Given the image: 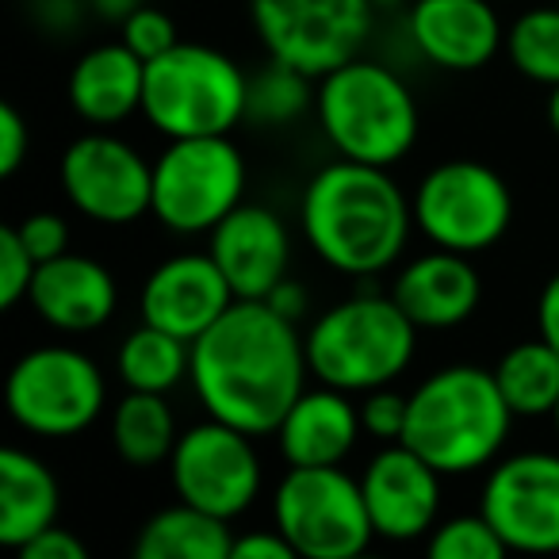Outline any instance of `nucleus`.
Segmentation results:
<instances>
[{
	"label": "nucleus",
	"instance_id": "39",
	"mask_svg": "<svg viewBox=\"0 0 559 559\" xmlns=\"http://www.w3.org/2000/svg\"><path fill=\"white\" fill-rule=\"evenodd\" d=\"M264 304L272 307L276 314H284V319H292V322H299L307 314V288L299 284V280H292V276H284L276 284V288L264 296Z\"/></svg>",
	"mask_w": 559,
	"mask_h": 559
},
{
	"label": "nucleus",
	"instance_id": "30",
	"mask_svg": "<svg viewBox=\"0 0 559 559\" xmlns=\"http://www.w3.org/2000/svg\"><path fill=\"white\" fill-rule=\"evenodd\" d=\"M426 548L433 559H502L510 551L483 510L460 513V518H449L444 525H437Z\"/></svg>",
	"mask_w": 559,
	"mask_h": 559
},
{
	"label": "nucleus",
	"instance_id": "44",
	"mask_svg": "<svg viewBox=\"0 0 559 559\" xmlns=\"http://www.w3.org/2000/svg\"><path fill=\"white\" fill-rule=\"evenodd\" d=\"M495 4H502V0H495Z\"/></svg>",
	"mask_w": 559,
	"mask_h": 559
},
{
	"label": "nucleus",
	"instance_id": "17",
	"mask_svg": "<svg viewBox=\"0 0 559 559\" xmlns=\"http://www.w3.org/2000/svg\"><path fill=\"white\" fill-rule=\"evenodd\" d=\"M406 32L426 62L452 73L483 70L498 50H506L495 0H414Z\"/></svg>",
	"mask_w": 559,
	"mask_h": 559
},
{
	"label": "nucleus",
	"instance_id": "23",
	"mask_svg": "<svg viewBox=\"0 0 559 559\" xmlns=\"http://www.w3.org/2000/svg\"><path fill=\"white\" fill-rule=\"evenodd\" d=\"M62 490L39 456L24 449L0 452V544L24 548L27 540L58 521Z\"/></svg>",
	"mask_w": 559,
	"mask_h": 559
},
{
	"label": "nucleus",
	"instance_id": "7",
	"mask_svg": "<svg viewBox=\"0 0 559 559\" xmlns=\"http://www.w3.org/2000/svg\"><path fill=\"white\" fill-rule=\"evenodd\" d=\"M246 192V157L230 134L169 139L154 162V218L173 234H211Z\"/></svg>",
	"mask_w": 559,
	"mask_h": 559
},
{
	"label": "nucleus",
	"instance_id": "5",
	"mask_svg": "<svg viewBox=\"0 0 559 559\" xmlns=\"http://www.w3.org/2000/svg\"><path fill=\"white\" fill-rule=\"evenodd\" d=\"M418 326L395 296H353L330 307L307 330V365L319 383L349 395L388 388L411 368Z\"/></svg>",
	"mask_w": 559,
	"mask_h": 559
},
{
	"label": "nucleus",
	"instance_id": "36",
	"mask_svg": "<svg viewBox=\"0 0 559 559\" xmlns=\"http://www.w3.org/2000/svg\"><path fill=\"white\" fill-rule=\"evenodd\" d=\"M296 548L288 544V536L280 528H253L246 536H234L230 559H292Z\"/></svg>",
	"mask_w": 559,
	"mask_h": 559
},
{
	"label": "nucleus",
	"instance_id": "31",
	"mask_svg": "<svg viewBox=\"0 0 559 559\" xmlns=\"http://www.w3.org/2000/svg\"><path fill=\"white\" fill-rule=\"evenodd\" d=\"M39 261L24 246L16 226H0V307H16L27 299Z\"/></svg>",
	"mask_w": 559,
	"mask_h": 559
},
{
	"label": "nucleus",
	"instance_id": "16",
	"mask_svg": "<svg viewBox=\"0 0 559 559\" xmlns=\"http://www.w3.org/2000/svg\"><path fill=\"white\" fill-rule=\"evenodd\" d=\"M234 288L226 284L223 269L211 253H180L162 261L142 284L139 314L150 326H162L169 334L195 342L203 330H211L234 304Z\"/></svg>",
	"mask_w": 559,
	"mask_h": 559
},
{
	"label": "nucleus",
	"instance_id": "3",
	"mask_svg": "<svg viewBox=\"0 0 559 559\" xmlns=\"http://www.w3.org/2000/svg\"><path fill=\"white\" fill-rule=\"evenodd\" d=\"M518 414L498 391L495 372L452 365L411 391L403 444L441 475H472L495 464Z\"/></svg>",
	"mask_w": 559,
	"mask_h": 559
},
{
	"label": "nucleus",
	"instance_id": "15",
	"mask_svg": "<svg viewBox=\"0 0 559 559\" xmlns=\"http://www.w3.org/2000/svg\"><path fill=\"white\" fill-rule=\"evenodd\" d=\"M368 518L376 536L383 540H418L429 528H437L441 513V472L429 460H421L411 444L388 441L368 460L360 475Z\"/></svg>",
	"mask_w": 559,
	"mask_h": 559
},
{
	"label": "nucleus",
	"instance_id": "25",
	"mask_svg": "<svg viewBox=\"0 0 559 559\" xmlns=\"http://www.w3.org/2000/svg\"><path fill=\"white\" fill-rule=\"evenodd\" d=\"M177 418L157 391H127L111 411V449L131 467H154L177 449Z\"/></svg>",
	"mask_w": 559,
	"mask_h": 559
},
{
	"label": "nucleus",
	"instance_id": "11",
	"mask_svg": "<svg viewBox=\"0 0 559 559\" xmlns=\"http://www.w3.org/2000/svg\"><path fill=\"white\" fill-rule=\"evenodd\" d=\"M108 403L93 357L66 345H43L16 360L9 376V414L35 437L85 433Z\"/></svg>",
	"mask_w": 559,
	"mask_h": 559
},
{
	"label": "nucleus",
	"instance_id": "33",
	"mask_svg": "<svg viewBox=\"0 0 559 559\" xmlns=\"http://www.w3.org/2000/svg\"><path fill=\"white\" fill-rule=\"evenodd\" d=\"M406 414H411V395L391 391V383L388 388L365 391V403H360V426H365V433H372L376 441H403Z\"/></svg>",
	"mask_w": 559,
	"mask_h": 559
},
{
	"label": "nucleus",
	"instance_id": "13",
	"mask_svg": "<svg viewBox=\"0 0 559 559\" xmlns=\"http://www.w3.org/2000/svg\"><path fill=\"white\" fill-rule=\"evenodd\" d=\"M66 200L85 218L104 226H127L154 203V165L116 134H81L62 154Z\"/></svg>",
	"mask_w": 559,
	"mask_h": 559
},
{
	"label": "nucleus",
	"instance_id": "18",
	"mask_svg": "<svg viewBox=\"0 0 559 559\" xmlns=\"http://www.w3.org/2000/svg\"><path fill=\"white\" fill-rule=\"evenodd\" d=\"M207 253L223 269L226 284L238 299H264L280 280L288 276L292 238L276 211L261 203H238L223 223L211 230Z\"/></svg>",
	"mask_w": 559,
	"mask_h": 559
},
{
	"label": "nucleus",
	"instance_id": "21",
	"mask_svg": "<svg viewBox=\"0 0 559 559\" xmlns=\"http://www.w3.org/2000/svg\"><path fill=\"white\" fill-rule=\"evenodd\" d=\"M360 406L349 403V391L330 383L304 391L276 426L280 456L288 467H326L342 464L360 437Z\"/></svg>",
	"mask_w": 559,
	"mask_h": 559
},
{
	"label": "nucleus",
	"instance_id": "20",
	"mask_svg": "<svg viewBox=\"0 0 559 559\" xmlns=\"http://www.w3.org/2000/svg\"><path fill=\"white\" fill-rule=\"evenodd\" d=\"M391 296L418 330H452L475 314L483 284L467 253L433 249L403 264V272L391 284Z\"/></svg>",
	"mask_w": 559,
	"mask_h": 559
},
{
	"label": "nucleus",
	"instance_id": "12",
	"mask_svg": "<svg viewBox=\"0 0 559 559\" xmlns=\"http://www.w3.org/2000/svg\"><path fill=\"white\" fill-rule=\"evenodd\" d=\"M169 479L180 502L234 521L261 495V456L249 433L207 418L177 437Z\"/></svg>",
	"mask_w": 559,
	"mask_h": 559
},
{
	"label": "nucleus",
	"instance_id": "41",
	"mask_svg": "<svg viewBox=\"0 0 559 559\" xmlns=\"http://www.w3.org/2000/svg\"><path fill=\"white\" fill-rule=\"evenodd\" d=\"M548 123H551V131L559 134V85L551 88V100H548Z\"/></svg>",
	"mask_w": 559,
	"mask_h": 559
},
{
	"label": "nucleus",
	"instance_id": "37",
	"mask_svg": "<svg viewBox=\"0 0 559 559\" xmlns=\"http://www.w3.org/2000/svg\"><path fill=\"white\" fill-rule=\"evenodd\" d=\"M24 559H85V544L70 533V528H58V521L50 528H43L35 540H27L20 548Z\"/></svg>",
	"mask_w": 559,
	"mask_h": 559
},
{
	"label": "nucleus",
	"instance_id": "34",
	"mask_svg": "<svg viewBox=\"0 0 559 559\" xmlns=\"http://www.w3.org/2000/svg\"><path fill=\"white\" fill-rule=\"evenodd\" d=\"M16 230L39 264L55 261V257H62L66 249H70V226H66V218L55 215V211H35L24 223H16Z\"/></svg>",
	"mask_w": 559,
	"mask_h": 559
},
{
	"label": "nucleus",
	"instance_id": "27",
	"mask_svg": "<svg viewBox=\"0 0 559 559\" xmlns=\"http://www.w3.org/2000/svg\"><path fill=\"white\" fill-rule=\"evenodd\" d=\"M119 376H123L127 391H173L188 376L192 365V342L169 334L162 326L142 322L139 330H131L119 349Z\"/></svg>",
	"mask_w": 559,
	"mask_h": 559
},
{
	"label": "nucleus",
	"instance_id": "8",
	"mask_svg": "<svg viewBox=\"0 0 559 559\" xmlns=\"http://www.w3.org/2000/svg\"><path fill=\"white\" fill-rule=\"evenodd\" d=\"M411 207L414 230L452 253H483L498 246L513 223L510 185L490 165L472 157L433 165L414 188Z\"/></svg>",
	"mask_w": 559,
	"mask_h": 559
},
{
	"label": "nucleus",
	"instance_id": "42",
	"mask_svg": "<svg viewBox=\"0 0 559 559\" xmlns=\"http://www.w3.org/2000/svg\"><path fill=\"white\" fill-rule=\"evenodd\" d=\"M372 4H376V9H395L399 0H372Z\"/></svg>",
	"mask_w": 559,
	"mask_h": 559
},
{
	"label": "nucleus",
	"instance_id": "6",
	"mask_svg": "<svg viewBox=\"0 0 559 559\" xmlns=\"http://www.w3.org/2000/svg\"><path fill=\"white\" fill-rule=\"evenodd\" d=\"M249 78L234 58L203 43H177L146 62L142 116L165 139L230 134L246 119Z\"/></svg>",
	"mask_w": 559,
	"mask_h": 559
},
{
	"label": "nucleus",
	"instance_id": "32",
	"mask_svg": "<svg viewBox=\"0 0 559 559\" xmlns=\"http://www.w3.org/2000/svg\"><path fill=\"white\" fill-rule=\"evenodd\" d=\"M119 27H123V43L142 62H154V58H162L165 50H173L180 43L177 24L162 9H146V4H139Z\"/></svg>",
	"mask_w": 559,
	"mask_h": 559
},
{
	"label": "nucleus",
	"instance_id": "28",
	"mask_svg": "<svg viewBox=\"0 0 559 559\" xmlns=\"http://www.w3.org/2000/svg\"><path fill=\"white\" fill-rule=\"evenodd\" d=\"M311 81L304 70L288 62H269L257 73H249V93H246V119L261 127H284L296 123L307 108L314 104L311 96Z\"/></svg>",
	"mask_w": 559,
	"mask_h": 559
},
{
	"label": "nucleus",
	"instance_id": "24",
	"mask_svg": "<svg viewBox=\"0 0 559 559\" xmlns=\"http://www.w3.org/2000/svg\"><path fill=\"white\" fill-rule=\"evenodd\" d=\"M230 521L188 502L154 513L139 528V540H134V556L139 559H230Z\"/></svg>",
	"mask_w": 559,
	"mask_h": 559
},
{
	"label": "nucleus",
	"instance_id": "10",
	"mask_svg": "<svg viewBox=\"0 0 559 559\" xmlns=\"http://www.w3.org/2000/svg\"><path fill=\"white\" fill-rule=\"evenodd\" d=\"M372 16V0H249V20L264 55L314 81L360 55Z\"/></svg>",
	"mask_w": 559,
	"mask_h": 559
},
{
	"label": "nucleus",
	"instance_id": "1",
	"mask_svg": "<svg viewBox=\"0 0 559 559\" xmlns=\"http://www.w3.org/2000/svg\"><path fill=\"white\" fill-rule=\"evenodd\" d=\"M307 342L296 322L264 299H234L226 314L192 342L188 380L207 411L249 437L276 433L307 391Z\"/></svg>",
	"mask_w": 559,
	"mask_h": 559
},
{
	"label": "nucleus",
	"instance_id": "26",
	"mask_svg": "<svg viewBox=\"0 0 559 559\" xmlns=\"http://www.w3.org/2000/svg\"><path fill=\"white\" fill-rule=\"evenodd\" d=\"M495 380L518 418H548L559 403V353L536 334L502 353Z\"/></svg>",
	"mask_w": 559,
	"mask_h": 559
},
{
	"label": "nucleus",
	"instance_id": "22",
	"mask_svg": "<svg viewBox=\"0 0 559 559\" xmlns=\"http://www.w3.org/2000/svg\"><path fill=\"white\" fill-rule=\"evenodd\" d=\"M146 93V62L123 39L93 47L78 58L70 73V104L85 123L116 127L142 111Z\"/></svg>",
	"mask_w": 559,
	"mask_h": 559
},
{
	"label": "nucleus",
	"instance_id": "43",
	"mask_svg": "<svg viewBox=\"0 0 559 559\" xmlns=\"http://www.w3.org/2000/svg\"><path fill=\"white\" fill-rule=\"evenodd\" d=\"M551 421H556V433H559V403H556V411H551Z\"/></svg>",
	"mask_w": 559,
	"mask_h": 559
},
{
	"label": "nucleus",
	"instance_id": "40",
	"mask_svg": "<svg viewBox=\"0 0 559 559\" xmlns=\"http://www.w3.org/2000/svg\"><path fill=\"white\" fill-rule=\"evenodd\" d=\"M93 4H96V12H100L104 20H116V24H123V20L139 9L142 0H93Z\"/></svg>",
	"mask_w": 559,
	"mask_h": 559
},
{
	"label": "nucleus",
	"instance_id": "9",
	"mask_svg": "<svg viewBox=\"0 0 559 559\" xmlns=\"http://www.w3.org/2000/svg\"><path fill=\"white\" fill-rule=\"evenodd\" d=\"M272 518L296 556L307 559H353L376 536L360 479L342 464L288 467L272 498Z\"/></svg>",
	"mask_w": 559,
	"mask_h": 559
},
{
	"label": "nucleus",
	"instance_id": "19",
	"mask_svg": "<svg viewBox=\"0 0 559 559\" xmlns=\"http://www.w3.org/2000/svg\"><path fill=\"white\" fill-rule=\"evenodd\" d=\"M27 299L47 326L62 330V334H88L116 314L119 292L100 261L66 249L62 257L43 261L35 269Z\"/></svg>",
	"mask_w": 559,
	"mask_h": 559
},
{
	"label": "nucleus",
	"instance_id": "35",
	"mask_svg": "<svg viewBox=\"0 0 559 559\" xmlns=\"http://www.w3.org/2000/svg\"><path fill=\"white\" fill-rule=\"evenodd\" d=\"M27 150H32V134L24 116L12 100H0V177H12L24 165Z\"/></svg>",
	"mask_w": 559,
	"mask_h": 559
},
{
	"label": "nucleus",
	"instance_id": "2",
	"mask_svg": "<svg viewBox=\"0 0 559 559\" xmlns=\"http://www.w3.org/2000/svg\"><path fill=\"white\" fill-rule=\"evenodd\" d=\"M304 234L314 257L345 276H376L391 269L414 230V207L383 165H322L299 203Z\"/></svg>",
	"mask_w": 559,
	"mask_h": 559
},
{
	"label": "nucleus",
	"instance_id": "14",
	"mask_svg": "<svg viewBox=\"0 0 559 559\" xmlns=\"http://www.w3.org/2000/svg\"><path fill=\"white\" fill-rule=\"evenodd\" d=\"M479 510L510 551H559V452H518L490 467Z\"/></svg>",
	"mask_w": 559,
	"mask_h": 559
},
{
	"label": "nucleus",
	"instance_id": "38",
	"mask_svg": "<svg viewBox=\"0 0 559 559\" xmlns=\"http://www.w3.org/2000/svg\"><path fill=\"white\" fill-rule=\"evenodd\" d=\"M536 334L559 353V272L544 280L540 299H536Z\"/></svg>",
	"mask_w": 559,
	"mask_h": 559
},
{
	"label": "nucleus",
	"instance_id": "29",
	"mask_svg": "<svg viewBox=\"0 0 559 559\" xmlns=\"http://www.w3.org/2000/svg\"><path fill=\"white\" fill-rule=\"evenodd\" d=\"M506 58L521 78L559 85V9H528L506 27Z\"/></svg>",
	"mask_w": 559,
	"mask_h": 559
},
{
	"label": "nucleus",
	"instance_id": "4",
	"mask_svg": "<svg viewBox=\"0 0 559 559\" xmlns=\"http://www.w3.org/2000/svg\"><path fill=\"white\" fill-rule=\"evenodd\" d=\"M314 116L337 157L391 169L418 142V100L395 70L368 58L319 78Z\"/></svg>",
	"mask_w": 559,
	"mask_h": 559
}]
</instances>
